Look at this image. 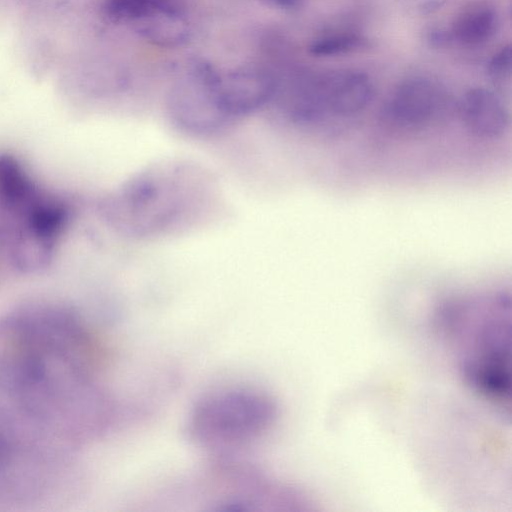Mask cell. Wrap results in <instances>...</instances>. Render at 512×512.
Listing matches in <instances>:
<instances>
[{
  "label": "cell",
  "mask_w": 512,
  "mask_h": 512,
  "mask_svg": "<svg viewBox=\"0 0 512 512\" xmlns=\"http://www.w3.org/2000/svg\"><path fill=\"white\" fill-rule=\"evenodd\" d=\"M274 416V406L266 397L245 391L229 392L199 404L190 432L205 444H237L264 432Z\"/></svg>",
  "instance_id": "cell-4"
},
{
  "label": "cell",
  "mask_w": 512,
  "mask_h": 512,
  "mask_svg": "<svg viewBox=\"0 0 512 512\" xmlns=\"http://www.w3.org/2000/svg\"><path fill=\"white\" fill-rule=\"evenodd\" d=\"M373 84L359 71L335 70L295 82L284 93L286 113L297 122H309L324 112L352 115L372 100Z\"/></svg>",
  "instance_id": "cell-5"
},
{
  "label": "cell",
  "mask_w": 512,
  "mask_h": 512,
  "mask_svg": "<svg viewBox=\"0 0 512 512\" xmlns=\"http://www.w3.org/2000/svg\"><path fill=\"white\" fill-rule=\"evenodd\" d=\"M440 327L465 381L498 405H510V311L503 299L481 309L451 308Z\"/></svg>",
  "instance_id": "cell-3"
},
{
  "label": "cell",
  "mask_w": 512,
  "mask_h": 512,
  "mask_svg": "<svg viewBox=\"0 0 512 512\" xmlns=\"http://www.w3.org/2000/svg\"><path fill=\"white\" fill-rule=\"evenodd\" d=\"M460 111L466 128L479 137H497L509 125L508 110L502 99L483 87L471 88L464 94Z\"/></svg>",
  "instance_id": "cell-9"
},
{
  "label": "cell",
  "mask_w": 512,
  "mask_h": 512,
  "mask_svg": "<svg viewBox=\"0 0 512 512\" xmlns=\"http://www.w3.org/2000/svg\"><path fill=\"white\" fill-rule=\"evenodd\" d=\"M363 46V40L353 33H335L323 35L315 39L310 53L316 56H333L347 53Z\"/></svg>",
  "instance_id": "cell-13"
},
{
  "label": "cell",
  "mask_w": 512,
  "mask_h": 512,
  "mask_svg": "<svg viewBox=\"0 0 512 512\" xmlns=\"http://www.w3.org/2000/svg\"><path fill=\"white\" fill-rule=\"evenodd\" d=\"M512 71V52L510 46L503 47L490 60L487 72L492 80L503 83L509 80Z\"/></svg>",
  "instance_id": "cell-14"
},
{
  "label": "cell",
  "mask_w": 512,
  "mask_h": 512,
  "mask_svg": "<svg viewBox=\"0 0 512 512\" xmlns=\"http://www.w3.org/2000/svg\"><path fill=\"white\" fill-rule=\"evenodd\" d=\"M76 214L74 201L36 179L15 156L0 154V259L22 274L47 270Z\"/></svg>",
  "instance_id": "cell-1"
},
{
  "label": "cell",
  "mask_w": 512,
  "mask_h": 512,
  "mask_svg": "<svg viewBox=\"0 0 512 512\" xmlns=\"http://www.w3.org/2000/svg\"><path fill=\"white\" fill-rule=\"evenodd\" d=\"M212 188L194 165L165 162L125 181L100 204L103 218L118 232L134 238L166 234L199 208Z\"/></svg>",
  "instance_id": "cell-2"
},
{
  "label": "cell",
  "mask_w": 512,
  "mask_h": 512,
  "mask_svg": "<svg viewBox=\"0 0 512 512\" xmlns=\"http://www.w3.org/2000/svg\"><path fill=\"white\" fill-rule=\"evenodd\" d=\"M269 5L281 9H293L298 7L303 0H261Z\"/></svg>",
  "instance_id": "cell-16"
},
{
  "label": "cell",
  "mask_w": 512,
  "mask_h": 512,
  "mask_svg": "<svg viewBox=\"0 0 512 512\" xmlns=\"http://www.w3.org/2000/svg\"><path fill=\"white\" fill-rule=\"evenodd\" d=\"M145 40L160 47H177L191 33L189 21L178 4L171 0L133 24Z\"/></svg>",
  "instance_id": "cell-10"
},
{
  "label": "cell",
  "mask_w": 512,
  "mask_h": 512,
  "mask_svg": "<svg viewBox=\"0 0 512 512\" xmlns=\"http://www.w3.org/2000/svg\"><path fill=\"white\" fill-rule=\"evenodd\" d=\"M216 94L227 120L250 114L273 100L277 79L259 68L217 71Z\"/></svg>",
  "instance_id": "cell-8"
},
{
  "label": "cell",
  "mask_w": 512,
  "mask_h": 512,
  "mask_svg": "<svg viewBox=\"0 0 512 512\" xmlns=\"http://www.w3.org/2000/svg\"><path fill=\"white\" fill-rule=\"evenodd\" d=\"M410 12L425 15L441 9L449 0H399Z\"/></svg>",
  "instance_id": "cell-15"
},
{
  "label": "cell",
  "mask_w": 512,
  "mask_h": 512,
  "mask_svg": "<svg viewBox=\"0 0 512 512\" xmlns=\"http://www.w3.org/2000/svg\"><path fill=\"white\" fill-rule=\"evenodd\" d=\"M449 106L450 97L439 82L425 76H412L395 87L387 102L386 114L401 126L424 127L444 118Z\"/></svg>",
  "instance_id": "cell-7"
},
{
  "label": "cell",
  "mask_w": 512,
  "mask_h": 512,
  "mask_svg": "<svg viewBox=\"0 0 512 512\" xmlns=\"http://www.w3.org/2000/svg\"><path fill=\"white\" fill-rule=\"evenodd\" d=\"M498 26V15L487 4H474L463 10L452 22L448 30L439 31L437 42H454L464 47H477L488 42Z\"/></svg>",
  "instance_id": "cell-11"
},
{
  "label": "cell",
  "mask_w": 512,
  "mask_h": 512,
  "mask_svg": "<svg viewBox=\"0 0 512 512\" xmlns=\"http://www.w3.org/2000/svg\"><path fill=\"white\" fill-rule=\"evenodd\" d=\"M171 0H106V14L132 25Z\"/></svg>",
  "instance_id": "cell-12"
},
{
  "label": "cell",
  "mask_w": 512,
  "mask_h": 512,
  "mask_svg": "<svg viewBox=\"0 0 512 512\" xmlns=\"http://www.w3.org/2000/svg\"><path fill=\"white\" fill-rule=\"evenodd\" d=\"M217 71L205 60L193 59L177 72L168 94V109L181 129L205 134L229 122L216 94Z\"/></svg>",
  "instance_id": "cell-6"
}]
</instances>
